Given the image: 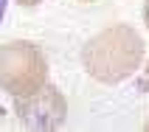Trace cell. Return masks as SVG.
Here are the masks:
<instances>
[{
	"mask_svg": "<svg viewBox=\"0 0 149 132\" xmlns=\"http://www.w3.org/2000/svg\"><path fill=\"white\" fill-rule=\"evenodd\" d=\"M143 40L132 25L116 23L93 34L82 48V67L101 84H118L141 67Z\"/></svg>",
	"mask_w": 149,
	"mask_h": 132,
	"instance_id": "1",
	"label": "cell"
},
{
	"mask_svg": "<svg viewBox=\"0 0 149 132\" xmlns=\"http://www.w3.org/2000/svg\"><path fill=\"white\" fill-rule=\"evenodd\" d=\"M48 82V62L40 45L28 40H11L0 45V87L11 96H28Z\"/></svg>",
	"mask_w": 149,
	"mask_h": 132,
	"instance_id": "2",
	"label": "cell"
},
{
	"mask_svg": "<svg viewBox=\"0 0 149 132\" xmlns=\"http://www.w3.org/2000/svg\"><path fill=\"white\" fill-rule=\"evenodd\" d=\"M14 115L25 129H59L68 115V101L54 84H42L40 90L14 99Z\"/></svg>",
	"mask_w": 149,
	"mask_h": 132,
	"instance_id": "3",
	"label": "cell"
},
{
	"mask_svg": "<svg viewBox=\"0 0 149 132\" xmlns=\"http://www.w3.org/2000/svg\"><path fill=\"white\" fill-rule=\"evenodd\" d=\"M141 90H146L149 93V59H146V65H143V70H141Z\"/></svg>",
	"mask_w": 149,
	"mask_h": 132,
	"instance_id": "4",
	"label": "cell"
},
{
	"mask_svg": "<svg viewBox=\"0 0 149 132\" xmlns=\"http://www.w3.org/2000/svg\"><path fill=\"white\" fill-rule=\"evenodd\" d=\"M17 6H25V8H31V6H40L42 0H14Z\"/></svg>",
	"mask_w": 149,
	"mask_h": 132,
	"instance_id": "5",
	"label": "cell"
},
{
	"mask_svg": "<svg viewBox=\"0 0 149 132\" xmlns=\"http://www.w3.org/2000/svg\"><path fill=\"white\" fill-rule=\"evenodd\" d=\"M6 6H8V0H0V23H3V17H6Z\"/></svg>",
	"mask_w": 149,
	"mask_h": 132,
	"instance_id": "6",
	"label": "cell"
},
{
	"mask_svg": "<svg viewBox=\"0 0 149 132\" xmlns=\"http://www.w3.org/2000/svg\"><path fill=\"white\" fill-rule=\"evenodd\" d=\"M143 23L149 25V0H146V3H143Z\"/></svg>",
	"mask_w": 149,
	"mask_h": 132,
	"instance_id": "7",
	"label": "cell"
},
{
	"mask_svg": "<svg viewBox=\"0 0 149 132\" xmlns=\"http://www.w3.org/2000/svg\"><path fill=\"white\" fill-rule=\"evenodd\" d=\"M82 3H99V0H82Z\"/></svg>",
	"mask_w": 149,
	"mask_h": 132,
	"instance_id": "8",
	"label": "cell"
}]
</instances>
